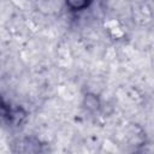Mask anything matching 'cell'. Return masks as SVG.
<instances>
[{
  "label": "cell",
  "instance_id": "1",
  "mask_svg": "<svg viewBox=\"0 0 154 154\" xmlns=\"http://www.w3.org/2000/svg\"><path fill=\"white\" fill-rule=\"evenodd\" d=\"M84 106L89 111H96L100 107V100L94 94H88L84 97Z\"/></svg>",
  "mask_w": 154,
  "mask_h": 154
},
{
  "label": "cell",
  "instance_id": "2",
  "mask_svg": "<svg viewBox=\"0 0 154 154\" xmlns=\"http://www.w3.org/2000/svg\"><path fill=\"white\" fill-rule=\"evenodd\" d=\"M66 4L75 11H78V10H83L89 4H90V0H66Z\"/></svg>",
  "mask_w": 154,
  "mask_h": 154
}]
</instances>
